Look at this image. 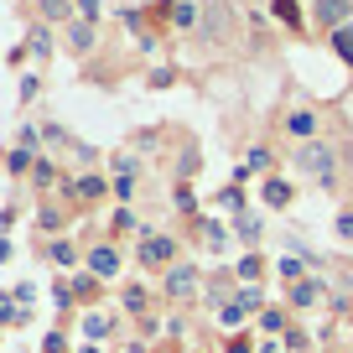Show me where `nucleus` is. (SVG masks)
Wrapping results in <instances>:
<instances>
[{
    "mask_svg": "<svg viewBox=\"0 0 353 353\" xmlns=\"http://www.w3.org/2000/svg\"><path fill=\"white\" fill-rule=\"evenodd\" d=\"M296 166H301V172H312V176H332V166H338V156H332L327 145H301Z\"/></svg>",
    "mask_w": 353,
    "mask_h": 353,
    "instance_id": "1",
    "label": "nucleus"
},
{
    "mask_svg": "<svg viewBox=\"0 0 353 353\" xmlns=\"http://www.w3.org/2000/svg\"><path fill=\"white\" fill-rule=\"evenodd\" d=\"M348 0H317V21L322 26H332V32H343V26H348Z\"/></svg>",
    "mask_w": 353,
    "mask_h": 353,
    "instance_id": "2",
    "label": "nucleus"
},
{
    "mask_svg": "<svg viewBox=\"0 0 353 353\" xmlns=\"http://www.w3.org/2000/svg\"><path fill=\"white\" fill-rule=\"evenodd\" d=\"M172 250H176L172 239H145V244H141V260H145V265H161V260H172Z\"/></svg>",
    "mask_w": 353,
    "mask_h": 353,
    "instance_id": "3",
    "label": "nucleus"
},
{
    "mask_svg": "<svg viewBox=\"0 0 353 353\" xmlns=\"http://www.w3.org/2000/svg\"><path fill=\"white\" fill-rule=\"evenodd\" d=\"M332 47H338V57H343V63L353 68V21L343 26V32H332Z\"/></svg>",
    "mask_w": 353,
    "mask_h": 353,
    "instance_id": "4",
    "label": "nucleus"
},
{
    "mask_svg": "<svg viewBox=\"0 0 353 353\" xmlns=\"http://www.w3.org/2000/svg\"><path fill=\"white\" fill-rule=\"evenodd\" d=\"M312 130H317V120H312V114H291V135H301V141H307Z\"/></svg>",
    "mask_w": 353,
    "mask_h": 353,
    "instance_id": "5",
    "label": "nucleus"
},
{
    "mask_svg": "<svg viewBox=\"0 0 353 353\" xmlns=\"http://www.w3.org/2000/svg\"><path fill=\"white\" fill-rule=\"evenodd\" d=\"M192 281H198L192 270H176V276H172V296H188V291H192Z\"/></svg>",
    "mask_w": 353,
    "mask_h": 353,
    "instance_id": "6",
    "label": "nucleus"
},
{
    "mask_svg": "<svg viewBox=\"0 0 353 353\" xmlns=\"http://www.w3.org/2000/svg\"><path fill=\"white\" fill-rule=\"evenodd\" d=\"M176 26H192V21H198V11H192V0H176Z\"/></svg>",
    "mask_w": 353,
    "mask_h": 353,
    "instance_id": "7",
    "label": "nucleus"
},
{
    "mask_svg": "<svg viewBox=\"0 0 353 353\" xmlns=\"http://www.w3.org/2000/svg\"><path fill=\"white\" fill-rule=\"evenodd\" d=\"M276 16H281V21H291V26L301 21V11H296V0H276Z\"/></svg>",
    "mask_w": 353,
    "mask_h": 353,
    "instance_id": "8",
    "label": "nucleus"
},
{
    "mask_svg": "<svg viewBox=\"0 0 353 353\" xmlns=\"http://www.w3.org/2000/svg\"><path fill=\"white\" fill-rule=\"evenodd\" d=\"M94 270H99V276H110V270H114V254L99 250V254H94Z\"/></svg>",
    "mask_w": 353,
    "mask_h": 353,
    "instance_id": "9",
    "label": "nucleus"
},
{
    "mask_svg": "<svg viewBox=\"0 0 353 353\" xmlns=\"http://www.w3.org/2000/svg\"><path fill=\"white\" fill-rule=\"evenodd\" d=\"M42 11H47V16H63L68 6H63V0H42Z\"/></svg>",
    "mask_w": 353,
    "mask_h": 353,
    "instance_id": "10",
    "label": "nucleus"
}]
</instances>
